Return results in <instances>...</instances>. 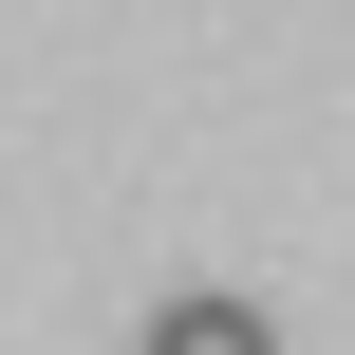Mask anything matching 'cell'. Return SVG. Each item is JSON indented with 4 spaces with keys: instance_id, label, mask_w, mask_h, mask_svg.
<instances>
[{
    "instance_id": "6da1fadb",
    "label": "cell",
    "mask_w": 355,
    "mask_h": 355,
    "mask_svg": "<svg viewBox=\"0 0 355 355\" xmlns=\"http://www.w3.org/2000/svg\"><path fill=\"white\" fill-rule=\"evenodd\" d=\"M150 355H281V318H262V300H168Z\"/></svg>"
}]
</instances>
